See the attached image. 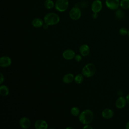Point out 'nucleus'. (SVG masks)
<instances>
[{"label":"nucleus","mask_w":129,"mask_h":129,"mask_svg":"<svg viewBox=\"0 0 129 129\" xmlns=\"http://www.w3.org/2000/svg\"><path fill=\"white\" fill-rule=\"evenodd\" d=\"M94 119V114L90 109H86L83 111L79 116L80 121L84 124H88L92 122Z\"/></svg>","instance_id":"obj_1"},{"label":"nucleus","mask_w":129,"mask_h":129,"mask_svg":"<svg viewBox=\"0 0 129 129\" xmlns=\"http://www.w3.org/2000/svg\"><path fill=\"white\" fill-rule=\"evenodd\" d=\"M60 18L59 16L55 13H48L46 14L44 17L45 23L48 25H54L58 23Z\"/></svg>","instance_id":"obj_2"},{"label":"nucleus","mask_w":129,"mask_h":129,"mask_svg":"<svg viewBox=\"0 0 129 129\" xmlns=\"http://www.w3.org/2000/svg\"><path fill=\"white\" fill-rule=\"evenodd\" d=\"M96 71L95 66L92 63L86 64L82 69V73L84 76L89 78L94 75Z\"/></svg>","instance_id":"obj_3"},{"label":"nucleus","mask_w":129,"mask_h":129,"mask_svg":"<svg viewBox=\"0 0 129 129\" xmlns=\"http://www.w3.org/2000/svg\"><path fill=\"white\" fill-rule=\"evenodd\" d=\"M68 0H56L55 3V9L60 12L66 11L69 7Z\"/></svg>","instance_id":"obj_4"},{"label":"nucleus","mask_w":129,"mask_h":129,"mask_svg":"<svg viewBox=\"0 0 129 129\" xmlns=\"http://www.w3.org/2000/svg\"><path fill=\"white\" fill-rule=\"evenodd\" d=\"M69 16L73 20H79L81 17V10L77 7H73L70 11Z\"/></svg>","instance_id":"obj_5"},{"label":"nucleus","mask_w":129,"mask_h":129,"mask_svg":"<svg viewBox=\"0 0 129 129\" xmlns=\"http://www.w3.org/2000/svg\"><path fill=\"white\" fill-rule=\"evenodd\" d=\"M105 5L108 9L116 10L120 6V2L119 0H106Z\"/></svg>","instance_id":"obj_6"},{"label":"nucleus","mask_w":129,"mask_h":129,"mask_svg":"<svg viewBox=\"0 0 129 129\" xmlns=\"http://www.w3.org/2000/svg\"><path fill=\"white\" fill-rule=\"evenodd\" d=\"M102 8V3L100 0H95L91 5V10L93 13H98Z\"/></svg>","instance_id":"obj_7"},{"label":"nucleus","mask_w":129,"mask_h":129,"mask_svg":"<svg viewBox=\"0 0 129 129\" xmlns=\"http://www.w3.org/2000/svg\"><path fill=\"white\" fill-rule=\"evenodd\" d=\"M19 124L21 128L27 129L31 126V121L28 117H22L19 120Z\"/></svg>","instance_id":"obj_8"},{"label":"nucleus","mask_w":129,"mask_h":129,"mask_svg":"<svg viewBox=\"0 0 129 129\" xmlns=\"http://www.w3.org/2000/svg\"><path fill=\"white\" fill-rule=\"evenodd\" d=\"M12 60L8 56H3L0 58V66L1 67H8L11 64Z\"/></svg>","instance_id":"obj_9"},{"label":"nucleus","mask_w":129,"mask_h":129,"mask_svg":"<svg viewBox=\"0 0 129 129\" xmlns=\"http://www.w3.org/2000/svg\"><path fill=\"white\" fill-rule=\"evenodd\" d=\"M75 52L74 50L71 49L65 50L62 53L63 57L67 60L72 59L75 57Z\"/></svg>","instance_id":"obj_10"},{"label":"nucleus","mask_w":129,"mask_h":129,"mask_svg":"<svg viewBox=\"0 0 129 129\" xmlns=\"http://www.w3.org/2000/svg\"><path fill=\"white\" fill-rule=\"evenodd\" d=\"M34 126L36 129H46L48 127V124L44 120L38 119L35 122Z\"/></svg>","instance_id":"obj_11"},{"label":"nucleus","mask_w":129,"mask_h":129,"mask_svg":"<svg viewBox=\"0 0 129 129\" xmlns=\"http://www.w3.org/2000/svg\"><path fill=\"white\" fill-rule=\"evenodd\" d=\"M127 101L126 98L122 96L119 97L115 102V106L118 109L123 108L126 105Z\"/></svg>","instance_id":"obj_12"},{"label":"nucleus","mask_w":129,"mask_h":129,"mask_svg":"<svg viewBox=\"0 0 129 129\" xmlns=\"http://www.w3.org/2000/svg\"><path fill=\"white\" fill-rule=\"evenodd\" d=\"M114 115L113 111L110 108H105L102 112V116L105 119L111 118Z\"/></svg>","instance_id":"obj_13"},{"label":"nucleus","mask_w":129,"mask_h":129,"mask_svg":"<svg viewBox=\"0 0 129 129\" xmlns=\"http://www.w3.org/2000/svg\"><path fill=\"white\" fill-rule=\"evenodd\" d=\"M79 52L82 56H86L90 53V48L88 45L83 44L79 48Z\"/></svg>","instance_id":"obj_14"},{"label":"nucleus","mask_w":129,"mask_h":129,"mask_svg":"<svg viewBox=\"0 0 129 129\" xmlns=\"http://www.w3.org/2000/svg\"><path fill=\"white\" fill-rule=\"evenodd\" d=\"M74 76L71 73L67 74L62 78V81L66 84H69L72 83L74 80Z\"/></svg>","instance_id":"obj_15"},{"label":"nucleus","mask_w":129,"mask_h":129,"mask_svg":"<svg viewBox=\"0 0 129 129\" xmlns=\"http://www.w3.org/2000/svg\"><path fill=\"white\" fill-rule=\"evenodd\" d=\"M44 24L43 21L40 18H35L32 21V25L35 28H40L43 26Z\"/></svg>","instance_id":"obj_16"},{"label":"nucleus","mask_w":129,"mask_h":129,"mask_svg":"<svg viewBox=\"0 0 129 129\" xmlns=\"http://www.w3.org/2000/svg\"><path fill=\"white\" fill-rule=\"evenodd\" d=\"M9 94V88L4 85L0 86V94L2 96H6Z\"/></svg>","instance_id":"obj_17"},{"label":"nucleus","mask_w":129,"mask_h":129,"mask_svg":"<svg viewBox=\"0 0 129 129\" xmlns=\"http://www.w3.org/2000/svg\"><path fill=\"white\" fill-rule=\"evenodd\" d=\"M44 6L47 9H51L55 7V4L52 0H45L44 2Z\"/></svg>","instance_id":"obj_18"},{"label":"nucleus","mask_w":129,"mask_h":129,"mask_svg":"<svg viewBox=\"0 0 129 129\" xmlns=\"http://www.w3.org/2000/svg\"><path fill=\"white\" fill-rule=\"evenodd\" d=\"M83 76L84 75L83 74H77L74 78V81L75 83L78 84L82 83L84 80Z\"/></svg>","instance_id":"obj_19"},{"label":"nucleus","mask_w":129,"mask_h":129,"mask_svg":"<svg viewBox=\"0 0 129 129\" xmlns=\"http://www.w3.org/2000/svg\"><path fill=\"white\" fill-rule=\"evenodd\" d=\"M120 6L123 9H129V0H121Z\"/></svg>","instance_id":"obj_20"},{"label":"nucleus","mask_w":129,"mask_h":129,"mask_svg":"<svg viewBox=\"0 0 129 129\" xmlns=\"http://www.w3.org/2000/svg\"><path fill=\"white\" fill-rule=\"evenodd\" d=\"M115 15L117 18L122 19L124 17L125 14L122 10L120 9H118L116 10V11L115 12Z\"/></svg>","instance_id":"obj_21"},{"label":"nucleus","mask_w":129,"mask_h":129,"mask_svg":"<svg viewBox=\"0 0 129 129\" xmlns=\"http://www.w3.org/2000/svg\"><path fill=\"white\" fill-rule=\"evenodd\" d=\"M71 114L74 116H77L80 114V109L77 107H73L71 109Z\"/></svg>","instance_id":"obj_22"},{"label":"nucleus","mask_w":129,"mask_h":129,"mask_svg":"<svg viewBox=\"0 0 129 129\" xmlns=\"http://www.w3.org/2000/svg\"><path fill=\"white\" fill-rule=\"evenodd\" d=\"M128 31L127 30V29L124 27L121 28L119 30V34L122 36H125V35H127L128 33Z\"/></svg>","instance_id":"obj_23"},{"label":"nucleus","mask_w":129,"mask_h":129,"mask_svg":"<svg viewBox=\"0 0 129 129\" xmlns=\"http://www.w3.org/2000/svg\"><path fill=\"white\" fill-rule=\"evenodd\" d=\"M74 58H75V60L77 61H80L82 60V59L81 55H80V54L75 55Z\"/></svg>","instance_id":"obj_24"},{"label":"nucleus","mask_w":129,"mask_h":129,"mask_svg":"<svg viewBox=\"0 0 129 129\" xmlns=\"http://www.w3.org/2000/svg\"><path fill=\"white\" fill-rule=\"evenodd\" d=\"M4 80H5V78H4V76L3 75V74L1 73V79H0V83L1 84H2L3 82L4 81Z\"/></svg>","instance_id":"obj_25"},{"label":"nucleus","mask_w":129,"mask_h":129,"mask_svg":"<svg viewBox=\"0 0 129 129\" xmlns=\"http://www.w3.org/2000/svg\"><path fill=\"white\" fill-rule=\"evenodd\" d=\"M83 128H93V127L90 125H89V124H86V125L83 127Z\"/></svg>","instance_id":"obj_26"},{"label":"nucleus","mask_w":129,"mask_h":129,"mask_svg":"<svg viewBox=\"0 0 129 129\" xmlns=\"http://www.w3.org/2000/svg\"><path fill=\"white\" fill-rule=\"evenodd\" d=\"M48 26L49 25L48 24L45 23V24H43V28L44 29H47L48 28Z\"/></svg>","instance_id":"obj_27"},{"label":"nucleus","mask_w":129,"mask_h":129,"mask_svg":"<svg viewBox=\"0 0 129 129\" xmlns=\"http://www.w3.org/2000/svg\"><path fill=\"white\" fill-rule=\"evenodd\" d=\"M92 16H93V18L94 19L97 18V16H98L97 13H94V14H93V15H92Z\"/></svg>","instance_id":"obj_28"},{"label":"nucleus","mask_w":129,"mask_h":129,"mask_svg":"<svg viewBox=\"0 0 129 129\" xmlns=\"http://www.w3.org/2000/svg\"><path fill=\"white\" fill-rule=\"evenodd\" d=\"M125 98H126V99L127 102L129 104V94H128L126 95Z\"/></svg>","instance_id":"obj_29"},{"label":"nucleus","mask_w":129,"mask_h":129,"mask_svg":"<svg viewBox=\"0 0 129 129\" xmlns=\"http://www.w3.org/2000/svg\"><path fill=\"white\" fill-rule=\"evenodd\" d=\"M125 128L126 129H129V121L126 123V125H125Z\"/></svg>","instance_id":"obj_30"},{"label":"nucleus","mask_w":129,"mask_h":129,"mask_svg":"<svg viewBox=\"0 0 129 129\" xmlns=\"http://www.w3.org/2000/svg\"><path fill=\"white\" fill-rule=\"evenodd\" d=\"M66 128H67V129H68V128H73V127H67Z\"/></svg>","instance_id":"obj_31"},{"label":"nucleus","mask_w":129,"mask_h":129,"mask_svg":"<svg viewBox=\"0 0 129 129\" xmlns=\"http://www.w3.org/2000/svg\"><path fill=\"white\" fill-rule=\"evenodd\" d=\"M127 35H128V36L129 37V30H128V33H127Z\"/></svg>","instance_id":"obj_32"}]
</instances>
